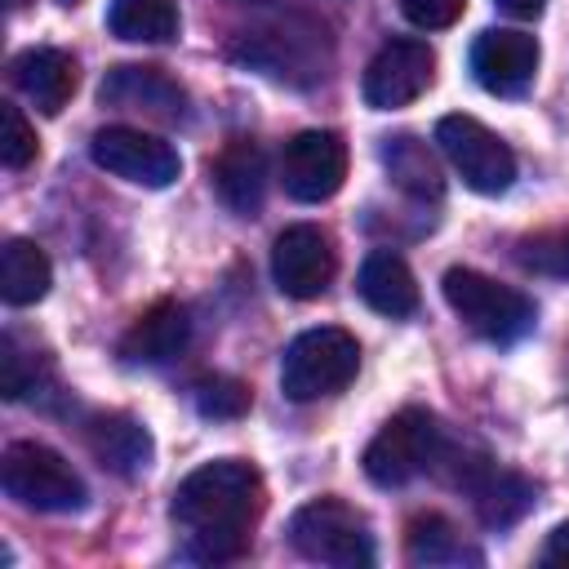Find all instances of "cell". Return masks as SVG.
<instances>
[{
    "mask_svg": "<svg viewBox=\"0 0 569 569\" xmlns=\"http://www.w3.org/2000/svg\"><path fill=\"white\" fill-rule=\"evenodd\" d=\"M173 520L187 529L196 560H236L249 547V525L262 511V476L253 462L213 458L173 489Z\"/></svg>",
    "mask_w": 569,
    "mask_h": 569,
    "instance_id": "6da1fadb",
    "label": "cell"
},
{
    "mask_svg": "<svg viewBox=\"0 0 569 569\" xmlns=\"http://www.w3.org/2000/svg\"><path fill=\"white\" fill-rule=\"evenodd\" d=\"M360 369V347L347 329H333V325H320V329H307L298 333L289 347H284V360H280V391L293 400V405H311V400H325V396H338Z\"/></svg>",
    "mask_w": 569,
    "mask_h": 569,
    "instance_id": "7a4b0ae2",
    "label": "cell"
},
{
    "mask_svg": "<svg viewBox=\"0 0 569 569\" xmlns=\"http://www.w3.org/2000/svg\"><path fill=\"white\" fill-rule=\"evenodd\" d=\"M440 289H445L449 311L471 333H480L489 342H516V338H525L533 329V302L520 289L498 284V280H489V276H480L471 267H449Z\"/></svg>",
    "mask_w": 569,
    "mask_h": 569,
    "instance_id": "3957f363",
    "label": "cell"
},
{
    "mask_svg": "<svg viewBox=\"0 0 569 569\" xmlns=\"http://www.w3.org/2000/svg\"><path fill=\"white\" fill-rule=\"evenodd\" d=\"M289 542L298 556L333 569H360L373 565V533L365 516L342 498H311L289 520Z\"/></svg>",
    "mask_w": 569,
    "mask_h": 569,
    "instance_id": "277c9868",
    "label": "cell"
},
{
    "mask_svg": "<svg viewBox=\"0 0 569 569\" xmlns=\"http://www.w3.org/2000/svg\"><path fill=\"white\" fill-rule=\"evenodd\" d=\"M0 485L13 502H22L31 511H80L84 498H89L76 467L62 453H53L49 445H36V440H18V445L4 449Z\"/></svg>",
    "mask_w": 569,
    "mask_h": 569,
    "instance_id": "5b68a950",
    "label": "cell"
},
{
    "mask_svg": "<svg viewBox=\"0 0 569 569\" xmlns=\"http://www.w3.org/2000/svg\"><path fill=\"white\" fill-rule=\"evenodd\" d=\"M440 458V422L427 409H400L382 431L365 445V476L378 489L409 485Z\"/></svg>",
    "mask_w": 569,
    "mask_h": 569,
    "instance_id": "8992f818",
    "label": "cell"
},
{
    "mask_svg": "<svg viewBox=\"0 0 569 569\" xmlns=\"http://www.w3.org/2000/svg\"><path fill=\"white\" fill-rule=\"evenodd\" d=\"M436 142H440L445 160L453 164V173L471 191L502 196L516 182V156H511V147L489 124H480L476 116H440Z\"/></svg>",
    "mask_w": 569,
    "mask_h": 569,
    "instance_id": "52a82bcc",
    "label": "cell"
},
{
    "mask_svg": "<svg viewBox=\"0 0 569 569\" xmlns=\"http://www.w3.org/2000/svg\"><path fill=\"white\" fill-rule=\"evenodd\" d=\"M89 151H93V164L98 169H107V173H116V178H124L133 187H151V191L169 187L182 173L178 151L164 138L142 133L133 124H107V129H98L93 142H89Z\"/></svg>",
    "mask_w": 569,
    "mask_h": 569,
    "instance_id": "ba28073f",
    "label": "cell"
},
{
    "mask_svg": "<svg viewBox=\"0 0 569 569\" xmlns=\"http://www.w3.org/2000/svg\"><path fill=\"white\" fill-rule=\"evenodd\" d=\"M436 80V53L427 40H413V36H400V40H387L373 62L365 67V102L373 111H396V107H409L413 98H422Z\"/></svg>",
    "mask_w": 569,
    "mask_h": 569,
    "instance_id": "9c48e42d",
    "label": "cell"
},
{
    "mask_svg": "<svg viewBox=\"0 0 569 569\" xmlns=\"http://www.w3.org/2000/svg\"><path fill=\"white\" fill-rule=\"evenodd\" d=\"M347 178V142L329 129H302L284 142L280 151V182L293 200L302 204H320L329 196H338Z\"/></svg>",
    "mask_w": 569,
    "mask_h": 569,
    "instance_id": "30bf717a",
    "label": "cell"
},
{
    "mask_svg": "<svg viewBox=\"0 0 569 569\" xmlns=\"http://www.w3.org/2000/svg\"><path fill=\"white\" fill-rule=\"evenodd\" d=\"M338 271V253H333V240L311 227V222H298V227H284L271 244V280L284 298H320L329 289Z\"/></svg>",
    "mask_w": 569,
    "mask_h": 569,
    "instance_id": "8fae6325",
    "label": "cell"
},
{
    "mask_svg": "<svg viewBox=\"0 0 569 569\" xmlns=\"http://www.w3.org/2000/svg\"><path fill=\"white\" fill-rule=\"evenodd\" d=\"M102 107H116V111H142L151 120H164V124H178L187 116V89L164 76L160 67H111L102 76V89H98Z\"/></svg>",
    "mask_w": 569,
    "mask_h": 569,
    "instance_id": "7c38bea8",
    "label": "cell"
},
{
    "mask_svg": "<svg viewBox=\"0 0 569 569\" xmlns=\"http://www.w3.org/2000/svg\"><path fill=\"white\" fill-rule=\"evenodd\" d=\"M471 71L489 93H520L538 71V40L529 31H480L471 44Z\"/></svg>",
    "mask_w": 569,
    "mask_h": 569,
    "instance_id": "4fadbf2b",
    "label": "cell"
},
{
    "mask_svg": "<svg viewBox=\"0 0 569 569\" xmlns=\"http://www.w3.org/2000/svg\"><path fill=\"white\" fill-rule=\"evenodd\" d=\"M458 485H467V493H471V502H476V516H480L489 529L516 525V520L529 511V502H533V489H529L525 476L502 471V467H493V462H485V458L471 462V467L458 476Z\"/></svg>",
    "mask_w": 569,
    "mask_h": 569,
    "instance_id": "5bb4252c",
    "label": "cell"
},
{
    "mask_svg": "<svg viewBox=\"0 0 569 569\" xmlns=\"http://www.w3.org/2000/svg\"><path fill=\"white\" fill-rule=\"evenodd\" d=\"M187 338H191L187 311L178 302H156L129 325V333L120 338V356L129 365H169L173 356H182Z\"/></svg>",
    "mask_w": 569,
    "mask_h": 569,
    "instance_id": "9a60e30c",
    "label": "cell"
},
{
    "mask_svg": "<svg viewBox=\"0 0 569 569\" xmlns=\"http://www.w3.org/2000/svg\"><path fill=\"white\" fill-rule=\"evenodd\" d=\"M76 58L62 49H27L13 58V84L44 111L58 116L76 93Z\"/></svg>",
    "mask_w": 569,
    "mask_h": 569,
    "instance_id": "2e32d148",
    "label": "cell"
},
{
    "mask_svg": "<svg viewBox=\"0 0 569 569\" xmlns=\"http://www.w3.org/2000/svg\"><path fill=\"white\" fill-rule=\"evenodd\" d=\"M213 187L222 196V204L240 218H253L262 209L267 196V160L253 142H231L218 160H213Z\"/></svg>",
    "mask_w": 569,
    "mask_h": 569,
    "instance_id": "e0dca14e",
    "label": "cell"
},
{
    "mask_svg": "<svg viewBox=\"0 0 569 569\" xmlns=\"http://www.w3.org/2000/svg\"><path fill=\"white\" fill-rule=\"evenodd\" d=\"M360 298L378 311V316H409L418 307V284H413V271L400 253L391 249H373L365 262H360V280H356Z\"/></svg>",
    "mask_w": 569,
    "mask_h": 569,
    "instance_id": "ac0fdd59",
    "label": "cell"
},
{
    "mask_svg": "<svg viewBox=\"0 0 569 569\" xmlns=\"http://www.w3.org/2000/svg\"><path fill=\"white\" fill-rule=\"evenodd\" d=\"M84 440H89L93 458L102 467L120 471V476H138L151 462V436L129 413H98V418H89Z\"/></svg>",
    "mask_w": 569,
    "mask_h": 569,
    "instance_id": "d6986e66",
    "label": "cell"
},
{
    "mask_svg": "<svg viewBox=\"0 0 569 569\" xmlns=\"http://www.w3.org/2000/svg\"><path fill=\"white\" fill-rule=\"evenodd\" d=\"M53 267L36 240H9L0 249V298L9 307H31L49 293Z\"/></svg>",
    "mask_w": 569,
    "mask_h": 569,
    "instance_id": "ffe728a7",
    "label": "cell"
},
{
    "mask_svg": "<svg viewBox=\"0 0 569 569\" xmlns=\"http://www.w3.org/2000/svg\"><path fill=\"white\" fill-rule=\"evenodd\" d=\"M107 27L120 40L133 44H160L178 31V4L173 0H111Z\"/></svg>",
    "mask_w": 569,
    "mask_h": 569,
    "instance_id": "44dd1931",
    "label": "cell"
},
{
    "mask_svg": "<svg viewBox=\"0 0 569 569\" xmlns=\"http://www.w3.org/2000/svg\"><path fill=\"white\" fill-rule=\"evenodd\" d=\"M382 160H387V169H391V178L405 187V191H413V196H440V169H436V160L427 156V147L422 142H413L409 133L405 138H391L387 147H382Z\"/></svg>",
    "mask_w": 569,
    "mask_h": 569,
    "instance_id": "7402d4cb",
    "label": "cell"
},
{
    "mask_svg": "<svg viewBox=\"0 0 569 569\" xmlns=\"http://www.w3.org/2000/svg\"><path fill=\"white\" fill-rule=\"evenodd\" d=\"M409 560L413 565H449V560H462V538L458 529L445 520V516H418L409 525Z\"/></svg>",
    "mask_w": 569,
    "mask_h": 569,
    "instance_id": "603a6c76",
    "label": "cell"
},
{
    "mask_svg": "<svg viewBox=\"0 0 569 569\" xmlns=\"http://www.w3.org/2000/svg\"><path fill=\"white\" fill-rule=\"evenodd\" d=\"M516 258H520L529 271H542V276H569V227L525 236L520 249H516Z\"/></svg>",
    "mask_w": 569,
    "mask_h": 569,
    "instance_id": "cb8c5ba5",
    "label": "cell"
},
{
    "mask_svg": "<svg viewBox=\"0 0 569 569\" xmlns=\"http://www.w3.org/2000/svg\"><path fill=\"white\" fill-rule=\"evenodd\" d=\"M0 160L4 169H27L36 160V129L13 102H0Z\"/></svg>",
    "mask_w": 569,
    "mask_h": 569,
    "instance_id": "d4e9b609",
    "label": "cell"
},
{
    "mask_svg": "<svg viewBox=\"0 0 569 569\" xmlns=\"http://www.w3.org/2000/svg\"><path fill=\"white\" fill-rule=\"evenodd\" d=\"M196 409L204 418H240L249 409V387L236 378H204L196 382Z\"/></svg>",
    "mask_w": 569,
    "mask_h": 569,
    "instance_id": "484cf974",
    "label": "cell"
},
{
    "mask_svg": "<svg viewBox=\"0 0 569 569\" xmlns=\"http://www.w3.org/2000/svg\"><path fill=\"white\" fill-rule=\"evenodd\" d=\"M36 378H40V369L27 360V351L18 347V338L4 333V338H0V387H4V396H9V400L27 396V391L36 387Z\"/></svg>",
    "mask_w": 569,
    "mask_h": 569,
    "instance_id": "4316f807",
    "label": "cell"
},
{
    "mask_svg": "<svg viewBox=\"0 0 569 569\" xmlns=\"http://www.w3.org/2000/svg\"><path fill=\"white\" fill-rule=\"evenodd\" d=\"M462 4H467V0H400L405 18H409L413 27H422V31H440V27L458 22Z\"/></svg>",
    "mask_w": 569,
    "mask_h": 569,
    "instance_id": "83f0119b",
    "label": "cell"
},
{
    "mask_svg": "<svg viewBox=\"0 0 569 569\" xmlns=\"http://www.w3.org/2000/svg\"><path fill=\"white\" fill-rule=\"evenodd\" d=\"M542 565H569V520H565V525H556V529L547 533Z\"/></svg>",
    "mask_w": 569,
    "mask_h": 569,
    "instance_id": "f1b7e54d",
    "label": "cell"
},
{
    "mask_svg": "<svg viewBox=\"0 0 569 569\" xmlns=\"http://www.w3.org/2000/svg\"><path fill=\"white\" fill-rule=\"evenodd\" d=\"M498 9H507L511 18H538L542 13V0H493Z\"/></svg>",
    "mask_w": 569,
    "mask_h": 569,
    "instance_id": "f546056e",
    "label": "cell"
},
{
    "mask_svg": "<svg viewBox=\"0 0 569 569\" xmlns=\"http://www.w3.org/2000/svg\"><path fill=\"white\" fill-rule=\"evenodd\" d=\"M4 4H9V9H18V4H22V0H4Z\"/></svg>",
    "mask_w": 569,
    "mask_h": 569,
    "instance_id": "4dcf8cb0",
    "label": "cell"
}]
</instances>
